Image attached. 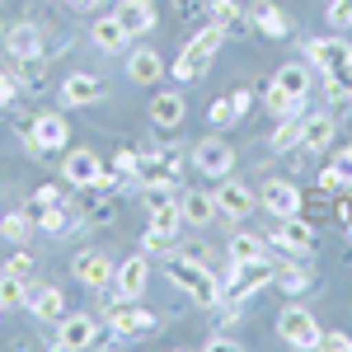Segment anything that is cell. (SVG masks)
<instances>
[{"mask_svg": "<svg viewBox=\"0 0 352 352\" xmlns=\"http://www.w3.org/2000/svg\"><path fill=\"white\" fill-rule=\"evenodd\" d=\"M226 254H230V258H263V254H272V244H268V235L235 230V235H230V244H226Z\"/></svg>", "mask_w": 352, "mask_h": 352, "instance_id": "31", "label": "cell"}, {"mask_svg": "<svg viewBox=\"0 0 352 352\" xmlns=\"http://www.w3.org/2000/svg\"><path fill=\"white\" fill-rule=\"evenodd\" d=\"M160 179H174V155H164V151H141V160H136V184H160Z\"/></svg>", "mask_w": 352, "mask_h": 352, "instance_id": "30", "label": "cell"}, {"mask_svg": "<svg viewBox=\"0 0 352 352\" xmlns=\"http://www.w3.org/2000/svg\"><path fill=\"white\" fill-rule=\"evenodd\" d=\"M221 43H226V33H221L217 24H207V19H202V28H197V33L188 38V47H184V52L174 56V61H169V76H174L179 85H188V80H202V76H207V66H212V56H217V47H221Z\"/></svg>", "mask_w": 352, "mask_h": 352, "instance_id": "2", "label": "cell"}, {"mask_svg": "<svg viewBox=\"0 0 352 352\" xmlns=\"http://www.w3.org/2000/svg\"><path fill=\"white\" fill-rule=\"evenodd\" d=\"M10 104H19V80L0 66V109H10Z\"/></svg>", "mask_w": 352, "mask_h": 352, "instance_id": "44", "label": "cell"}, {"mask_svg": "<svg viewBox=\"0 0 352 352\" xmlns=\"http://www.w3.org/2000/svg\"><path fill=\"white\" fill-rule=\"evenodd\" d=\"M164 71H169V61L155 47H132L127 52V80L132 85H160Z\"/></svg>", "mask_w": 352, "mask_h": 352, "instance_id": "19", "label": "cell"}, {"mask_svg": "<svg viewBox=\"0 0 352 352\" xmlns=\"http://www.w3.org/2000/svg\"><path fill=\"white\" fill-rule=\"evenodd\" d=\"M113 272H118V263H113L104 249H80V254L71 258V277L80 282L85 292H109Z\"/></svg>", "mask_w": 352, "mask_h": 352, "instance_id": "8", "label": "cell"}, {"mask_svg": "<svg viewBox=\"0 0 352 352\" xmlns=\"http://www.w3.org/2000/svg\"><path fill=\"white\" fill-rule=\"evenodd\" d=\"M320 188H324V192H338V188H352V179L338 169V164H329L324 174H320Z\"/></svg>", "mask_w": 352, "mask_h": 352, "instance_id": "42", "label": "cell"}, {"mask_svg": "<svg viewBox=\"0 0 352 352\" xmlns=\"http://www.w3.org/2000/svg\"><path fill=\"white\" fill-rule=\"evenodd\" d=\"M272 287H277L282 296H305V292H315V272L305 268V263H277Z\"/></svg>", "mask_w": 352, "mask_h": 352, "instance_id": "26", "label": "cell"}, {"mask_svg": "<svg viewBox=\"0 0 352 352\" xmlns=\"http://www.w3.org/2000/svg\"><path fill=\"white\" fill-rule=\"evenodd\" d=\"M24 146L33 160H52V155H66V146H71V122H66V113H38L33 122L24 127Z\"/></svg>", "mask_w": 352, "mask_h": 352, "instance_id": "3", "label": "cell"}, {"mask_svg": "<svg viewBox=\"0 0 352 352\" xmlns=\"http://www.w3.org/2000/svg\"><path fill=\"white\" fill-rule=\"evenodd\" d=\"M104 99V80L99 76H89V71H71L61 89H56V104L61 109H89V104H99Z\"/></svg>", "mask_w": 352, "mask_h": 352, "instance_id": "16", "label": "cell"}, {"mask_svg": "<svg viewBox=\"0 0 352 352\" xmlns=\"http://www.w3.org/2000/svg\"><path fill=\"white\" fill-rule=\"evenodd\" d=\"M146 118H151V127L174 132V127H184V118H188V99H184L179 89H164V94H155V99H151Z\"/></svg>", "mask_w": 352, "mask_h": 352, "instance_id": "17", "label": "cell"}, {"mask_svg": "<svg viewBox=\"0 0 352 352\" xmlns=\"http://www.w3.org/2000/svg\"><path fill=\"white\" fill-rule=\"evenodd\" d=\"M348 258H352V254H348Z\"/></svg>", "mask_w": 352, "mask_h": 352, "instance_id": "55", "label": "cell"}, {"mask_svg": "<svg viewBox=\"0 0 352 352\" xmlns=\"http://www.w3.org/2000/svg\"><path fill=\"white\" fill-rule=\"evenodd\" d=\"M348 155H352V146H348Z\"/></svg>", "mask_w": 352, "mask_h": 352, "instance_id": "53", "label": "cell"}, {"mask_svg": "<svg viewBox=\"0 0 352 352\" xmlns=\"http://www.w3.org/2000/svg\"><path fill=\"white\" fill-rule=\"evenodd\" d=\"M217 197V217H226V221H244L249 212H258V192L249 188V184H240V179H221V188L212 192Z\"/></svg>", "mask_w": 352, "mask_h": 352, "instance_id": "12", "label": "cell"}, {"mask_svg": "<svg viewBox=\"0 0 352 352\" xmlns=\"http://www.w3.org/2000/svg\"><path fill=\"white\" fill-rule=\"evenodd\" d=\"M33 217H28V207H14V212H0V240L5 244H28L33 240Z\"/></svg>", "mask_w": 352, "mask_h": 352, "instance_id": "28", "label": "cell"}, {"mask_svg": "<svg viewBox=\"0 0 352 352\" xmlns=\"http://www.w3.org/2000/svg\"><path fill=\"white\" fill-rule=\"evenodd\" d=\"M0 272H5V277H19V282H28V277L38 272V258L28 254V244H14V254L0 263Z\"/></svg>", "mask_w": 352, "mask_h": 352, "instance_id": "33", "label": "cell"}, {"mask_svg": "<svg viewBox=\"0 0 352 352\" xmlns=\"http://www.w3.org/2000/svg\"><path fill=\"white\" fill-rule=\"evenodd\" d=\"M268 146H272V151H296V146H300V118H282V122L272 127Z\"/></svg>", "mask_w": 352, "mask_h": 352, "instance_id": "35", "label": "cell"}, {"mask_svg": "<svg viewBox=\"0 0 352 352\" xmlns=\"http://www.w3.org/2000/svg\"><path fill=\"white\" fill-rule=\"evenodd\" d=\"M333 217H338V226H352V197H338L333 202Z\"/></svg>", "mask_w": 352, "mask_h": 352, "instance_id": "50", "label": "cell"}, {"mask_svg": "<svg viewBox=\"0 0 352 352\" xmlns=\"http://www.w3.org/2000/svg\"><path fill=\"white\" fill-rule=\"evenodd\" d=\"M207 24H217L226 38H244V33H254L249 10H240L235 0H207Z\"/></svg>", "mask_w": 352, "mask_h": 352, "instance_id": "20", "label": "cell"}, {"mask_svg": "<svg viewBox=\"0 0 352 352\" xmlns=\"http://www.w3.org/2000/svg\"><path fill=\"white\" fill-rule=\"evenodd\" d=\"M272 249H282L287 258H315V226L300 217H277V226H272V235H268Z\"/></svg>", "mask_w": 352, "mask_h": 352, "instance_id": "6", "label": "cell"}, {"mask_svg": "<svg viewBox=\"0 0 352 352\" xmlns=\"http://www.w3.org/2000/svg\"><path fill=\"white\" fill-rule=\"evenodd\" d=\"M324 99L333 104V109H348L352 104V71H333V76H324Z\"/></svg>", "mask_w": 352, "mask_h": 352, "instance_id": "34", "label": "cell"}, {"mask_svg": "<svg viewBox=\"0 0 352 352\" xmlns=\"http://www.w3.org/2000/svg\"><path fill=\"white\" fill-rule=\"evenodd\" d=\"M329 24L352 28V0H329Z\"/></svg>", "mask_w": 352, "mask_h": 352, "instance_id": "43", "label": "cell"}, {"mask_svg": "<svg viewBox=\"0 0 352 352\" xmlns=\"http://www.w3.org/2000/svg\"><path fill=\"white\" fill-rule=\"evenodd\" d=\"M179 212H184V226H212L217 221V197L212 192H202V188H184L179 192Z\"/></svg>", "mask_w": 352, "mask_h": 352, "instance_id": "24", "label": "cell"}, {"mask_svg": "<svg viewBox=\"0 0 352 352\" xmlns=\"http://www.w3.org/2000/svg\"><path fill=\"white\" fill-rule=\"evenodd\" d=\"M71 5H76L80 14H99V5H104V0H71Z\"/></svg>", "mask_w": 352, "mask_h": 352, "instance_id": "51", "label": "cell"}, {"mask_svg": "<svg viewBox=\"0 0 352 352\" xmlns=\"http://www.w3.org/2000/svg\"><path fill=\"white\" fill-rule=\"evenodd\" d=\"M272 277H277V263H272V254H263V258H230V272L221 282L230 300H249L263 287H272Z\"/></svg>", "mask_w": 352, "mask_h": 352, "instance_id": "4", "label": "cell"}, {"mask_svg": "<svg viewBox=\"0 0 352 352\" xmlns=\"http://www.w3.org/2000/svg\"><path fill=\"white\" fill-rule=\"evenodd\" d=\"M333 132H338L333 113H310V118H300V151H329V146H333Z\"/></svg>", "mask_w": 352, "mask_h": 352, "instance_id": "25", "label": "cell"}, {"mask_svg": "<svg viewBox=\"0 0 352 352\" xmlns=\"http://www.w3.org/2000/svg\"><path fill=\"white\" fill-rule=\"evenodd\" d=\"M277 89H287L292 99H310V61H287V66H277Z\"/></svg>", "mask_w": 352, "mask_h": 352, "instance_id": "27", "label": "cell"}, {"mask_svg": "<svg viewBox=\"0 0 352 352\" xmlns=\"http://www.w3.org/2000/svg\"><path fill=\"white\" fill-rule=\"evenodd\" d=\"M104 338V315H89V310H66L61 320H56V333H52V343L61 352H85V348H94Z\"/></svg>", "mask_w": 352, "mask_h": 352, "instance_id": "5", "label": "cell"}, {"mask_svg": "<svg viewBox=\"0 0 352 352\" xmlns=\"http://www.w3.org/2000/svg\"><path fill=\"white\" fill-rule=\"evenodd\" d=\"M249 24L263 38H287L292 33V14L282 5H272V0H258V5H249Z\"/></svg>", "mask_w": 352, "mask_h": 352, "instance_id": "23", "label": "cell"}, {"mask_svg": "<svg viewBox=\"0 0 352 352\" xmlns=\"http://www.w3.org/2000/svg\"><path fill=\"white\" fill-rule=\"evenodd\" d=\"M89 43H94L99 52H127L132 33L122 28L118 14H89Z\"/></svg>", "mask_w": 352, "mask_h": 352, "instance_id": "18", "label": "cell"}, {"mask_svg": "<svg viewBox=\"0 0 352 352\" xmlns=\"http://www.w3.org/2000/svg\"><path fill=\"white\" fill-rule=\"evenodd\" d=\"M320 320H315V310H305V305H287L282 315H277V338L282 343H292V348H320Z\"/></svg>", "mask_w": 352, "mask_h": 352, "instance_id": "7", "label": "cell"}, {"mask_svg": "<svg viewBox=\"0 0 352 352\" xmlns=\"http://www.w3.org/2000/svg\"><path fill=\"white\" fill-rule=\"evenodd\" d=\"M24 292H28V282L0 272V310H19V305H24Z\"/></svg>", "mask_w": 352, "mask_h": 352, "instance_id": "36", "label": "cell"}, {"mask_svg": "<svg viewBox=\"0 0 352 352\" xmlns=\"http://www.w3.org/2000/svg\"><path fill=\"white\" fill-rule=\"evenodd\" d=\"M263 109H268L272 122H282V118H300L305 99H292L287 89H277V80H268V85H263Z\"/></svg>", "mask_w": 352, "mask_h": 352, "instance_id": "29", "label": "cell"}, {"mask_svg": "<svg viewBox=\"0 0 352 352\" xmlns=\"http://www.w3.org/2000/svg\"><path fill=\"white\" fill-rule=\"evenodd\" d=\"M320 348H329V352H348V348H352V333H320Z\"/></svg>", "mask_w": 352, "mask_h": 352, "instance_id": "47", "label": "cell"}, {"mask_svg": "<svg viewBox=\"0 0 352 352\" xmlns=\"http://www.w3.org/2000/svg\"><path fill=\"white\" fill-rule=\"evenodd\" d=\"M192 169L202 174V179H226L230 169H235V151H230V141H221V136H202L197 146H192Z\"/></svg>", "mask_w": 352, "mask_h": 352, "instance_id": "9", "label": "cell"}, {"mask_svg": "<svg viewBox=\"0 0 352 352\" xmlns=\"http://www.w3.org/2000/svg\"><path fill=\"white\" fill-rule=\"evenodd\" d=\"M113 14L122 19V28L141 38V33H151V28L160 24V10H155V0H118L113 5Z\"/></svg>", "mask_w": 352, "mask_h": 352, "instance_id": "22", "label": "cell"}, {"mask_svg": "<svg viewBox=\"0 0 352 352\" xmlns=\"http://www.w3.org/2000/svg\"><path fill=\"white\" fill-rule=\"evenodd\" d=\"M207 122H212L217 132H226V127H235V122H240V113H235V104H230V94H226V99H217V104L207 109Z\"/></svg>", "mask_w": 352, "mask_h": 352, "instance_id": "38", "label": "cell"}, {"mask_svg": "<svg viewBox=\"0 0 352 352\" xmlns=\"http://www.w3.org/2000/svg\"><path fill=\"white\" fill-rule=\"evenodd\" d=\"M151 226H155V230H164V235H174V230L184 226V212H179V202H164V207H155V212H151Z\"/></svg>", "mask_w": 352, "mask_h": 352, "instance_id": "37", "label": "cell"}, {"mask_svg": "<svg viewBox=\"0 0 352 352\" xmlns=\"http://www.w3.org/2000/svg\"><path fill=\"white\" fill-rule=\"evenodd\" d=\"M5 52L14 56V61H28V56H43V28L33 24V19H24V24H10L5 33Z\"/></svg>", "mask_w": 352, "mask_h": 352, "instance_id": "21", "label": "cell"}, {"mask_svg": "<svg viewBox=\"0 0 352 352\" xmlns=\"http://www.w3.org/2000/svg\"><path fill=\"white\" fill-rule=\"evenodd\" d=\"M146 282H151V254H146V249H141V254H127V258L118 263V272H113L118 300H141Z\"/></svg>", "mask_w": 352, "mask_h": 352, "instance_id": "13", "label": "cell"}, {"mask_svg": "<svg viewBox=\"0 0 352 352\" xmlns=\"http://www.w3.org/2000/svg\"><path fill=\"white\" fill-rule=\"evenodd\" d=\"M141 249H146V254H155V258H164V254L174 249V235H164V230H155V226H146V235H141Z\"/></svg>", "mask_w": 352, "mask_h": 352, "instance_id": "39", "label": "cell"}, {"mask_svg": "<svg viewBox=\"0 0 352 352\" xmlns=\"http://www.w3.org/2000/svg\"><path fill=\"white\" fill-rule=\"evenodd\" d=\"M174 14H179V19H192V14L207 19V0H174Z\"/></svg>", "mask_w": 352, "mask_h": 352, "instance_id": "45", "label": "cell"}, {"mask_svg": "<svg viewBox=\"0 0 352 352\" xmlns=\"http://www.w3.org/2000/svg\"><path fill=\"white\" fill-rule=\"evenodd\" d=\"M305 61H315L320 76H333V71H352V43L348 38H305Z\"/></svg>", "mask_w": 352, "mask_h": 352, "instance_id": "10", "label": "cell"}, {"mask_svg": "<svg viewBox=\"0 0 352 352\" xmlns=\"http://www.w3.org/2000/svg\"><path fill=\"white\" fill-rule=\"evenodd\" d=\"M113 221H118V202H113L109 192H104V202L94 207V217L85 212V226H113Z\"/></svg>", "mask_w": 352, "mask_h": 352, "instance_id": "40", "label": "cell"}, {"mask_svg": "<svg viewBox=\"0 0 352 352\" xmlns=\"http://www.w3.org/2000/svg\"><path fill=\"white\" fill-rule=\"evenodd\" d=\"M230 104H235V113L244 118V113L254 109V89H249V85H240V89H230Z\"/></svg>", "mask_w": 352, "mask_h": 352, "instance_id": "46", "label": "cell"}, {"mask_svg": "<svg viewBox=\"0 0 352 352\" xmlns=\"http://www.w3.org/2000/svg\"><path fill=\"white\" fill-rule=\"evenodd\" d=\"M164 202H179V184L174 179H160V184H141V207L146 212H155Z\"/></svg>", "mask_w": 352, "mask_h": 352, "instance_id": "32", "label": "cell"}, {"mask_svg": "<svg viewBox=\"0 0 352 352\" xmlns=\"http://www.w3.org/2000/svg\"><path fill=\"white\" fill-rule=\"evenodd\" d=\"M24 310L33 315V320H38V324H56V320L66 315V296H61V287H52V282H38V277H28Z\"/></svg>", "mask_w": 352, "mask_h": 352, "instance_id": "11", "label": "cell"}, {"mask_svg": "<svg viewBox=\"0 0 352 352\" xmlns=\"http://www.w3.org/2000/svg\"><path fill=\"white\" fill-rule=\"evenodd\" d=\"M0 315H5V310H0Z\"/></svg>", "mask_w": 352, "mask_h": 352, "instance_id": "54", "label": "cell"}, {"mask_svg": "<svg viewBox=\"0 0 352 352\" xmlns=\"http://www.w3.org/2000/svg\"><path fill=\"white\" fill-rule=\"evenodd\" d=\"M61 179H66V188H99V179H104V160L94 155V151H66L61 155Z\"/></svg>", "mask_w": 352, "mask_h": 352, "instance_id": "14", "label": "cell"}, {"mask_svg": "<svg viewBox=\"0 0 352 352\" xmlns=\"http://www.w3.org/2000/svg\"><path fill=\"white\" fill-rule=\"evenodd\" d=\"M300 202H305V197H300V188L292 184V179H268V184L258 188V212H268L272 221L277 217H296Z\"/></svg>", "mask_w": 352, "mask_h": 352, "instance_id": "15", "label": "cell"}, {"mask_svg": "<svg viewBox=\"0 0 352 352\" xmlns=\"http://www.w3.org/2000/svg\"><path fill=\"white\" fill-rule=\"evenodd\" d=\"M164 277H169L192 305H202V310H217L221 300H226V282H221L197 254H188V249H169V254H164Z\"/></svg>", "mask_w": 352, "mask_h": 352, "instance_id": "1", "label": "cell"}, {"mask_svg": "<svg viewBox=\"0 0 352 352\" xmlns=\"http://www.w3.org/2000/svg\"><path fill=\"white\" fill-rule=\"evenodd\" d=\"M240 348V338H230V333H212L207 338V352H235Z\"/></svg>", "mask_w": 352, "mask_h": 352, "instance_id": "48", "label": "cell"}, {"mask_svg": "<svg viewBox=\"0 0 352 352\" xmlns=\"http://www.w3.org/2000/svg\"><path fill=\"white\" fill-rule=\"evenodd\" d=\"M38 202H66V188H56V184H43V188L33 192Z\"/></svg>", "mask_w": 352, "mask_h": 352, "instance_id": "49", "label": "cell"}, {"mask_svg": "<svg viewBox=\"0 0 352 352\" xmlns=\"http://www.w3.org/2000/svg\"><path fill=\"white\" fill-rule=\"evenodd\" d=\"M343 230H348V240H352V226H343Z\"/></svg>", "mask_w": 352, "mask_h": 352, "instance_id": "52", "label": "cell"}, {"mask_svg": "<svg viewBox=\"0 0 352 352\" xmlns=\"http://www.w3.org/2000/svg\"><path fill=\"white\" fill-rule=\"evenodd\" d=\"M136 160H141V151H127V146H122V151L113 155V169H118V174L132 184V179H136Z\"/></svg>", "mask_w": 352, "mask_h": 352, "instance_id": "41", "label": "cell"}]
</instances>
